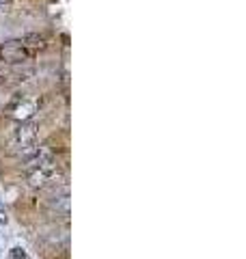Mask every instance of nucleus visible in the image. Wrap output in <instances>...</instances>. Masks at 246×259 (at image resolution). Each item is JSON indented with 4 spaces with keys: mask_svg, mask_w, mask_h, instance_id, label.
<instances>
[{
    "mask_svg": "<svg viewBox=\"0 0 246 259\" xmlns=\"http://www.w3.org/2000/svg\"><path fill=\"white\" fill-rule=\"evenodd\" d=\"M63 171H61V164L54 160H48L44 162V164H39L35 168H28L26 171V184L30 186V188H48L50 184L56 182V177H59Z\"/></svg>",
    "mask_w": 246,
    "mask_h": 259,
    "instance_id": "obj_1",
    "label": "nucleus"
},
{
    "mask_svg": "<svg viewBox=\"0 0 246 259\" xmlns=\"http://www.w3.org/2000/svg\"><path fill=\"white\" fill-rule=\"evenodd\" d=\"M39 141V125L35 121H22V123L13 130L11 136V147L22 156L24 151L32 149Z\"/></svg>",
    "mask_w": 246,
    "mask_h": 259,
    "instance_id": "obj_2",
    "label": "nucleus"
},
{
    "mask_svg": "<svg viewBox=\"0 0 246 259\" xmlns=\"http://www.w3.org/2000/svg\"><path fill=\"white\" fill-rule=\"evenodd\" d=\"M32 59V52L24 46L22 39H13V41H7L0 46V61L7 65H20Z\"/></svg>",
    "mask_w": 246,
    "mask_h": 259,
    "instance_id": "obj_3",
    "label": "nucleus"
},
{
    "mask_svg": "<svg viewBox=\"0 0 246 259\" xmlns=\"http://www.w3.org/2000/svg\"><path fill=\"white\" fill-rule=\"evenodd\" d=\"M48 160H52V149L48 147V145H35L32 149L28 151H24L22 156H20V162H22V166L26 168H35L39 164H44V162Z\"/></svg>",
    "mask_w": 246,
    "mask_h": 259,
    "instance_id": "obj_4",
    "label": "nucleus"
},
{
    "mask_svg": "<svg viewBox=\"0 0 246 259\" xmlns=\"http://www.w3.org/2000/svg\"><path fill=\"white\" fill-rule=\"evenodd\" d=\"M48 205H50L52 209H56V212L65 214V216L69 214V188H67V184L59 186V188H56L50 194V199H48Z\"/></svg>",
    "mask_w": 246,
    "mask_h": 259,
    "instance_id": "obj_5",
    "label": "nucleus"
},
{
    "mask_svg": "<svg viewBox=\"0 0 246 259\" xmlns=\"http://www.w3.org/2000/svg\"><path fill=\"white\" fill-rule=\"evenodd\" d=\"M37 112V104L32 100H20L15 102L13 106H9V117L15 121H30V117Z\"/></svg>",
    "mask_w": 246,
    "mask_h": 259,
    "instance_id": "obj_6",
    "label": "nucleus"
},
{
    "mask_svg": "<svg viewBox=\"0 0 246 259\" xmlns=\"http://www.w3.org/2000/svg\"><path fill=\"white\" fill-rule=\"evenodd\" d=\"M7 209H5V205H3V201H0V225H7Z\"/></svg>",
    "mask_w": 246,
    "mask_h": 259,
    "instance_id": "obj_7",
    "label": "nucleus"
},
{
    "mask_svg": "<svg viewBox=\"0 0 246 259\" xmlns=\"http://www.w3.org/2000/svg\"><path fill=\"white\" fill-rule=\"evenodd\" d=\"M9 3H11V0H0V9H3L5 5H9Z\"/></svg>",
    "mask_w": 246,
    "mask_h": 259,
    "instance_id": "obj_8",
    "label": "nucleus"
},
{
    "mask_svg": "<svg viewBox=\"0 0 246 259\" xmlns=\"http://www.w3.org/2000/svg\"><path fill=\"white\" fill-rule=\"evenodd\" d=\"M0 80H3V74H0Z\"/></svg>",
    "mask_w": 246,
    "mask_h": 259,
    "instance_id": "obj_9",
    "label": "nucleus"
}]
</instances>
